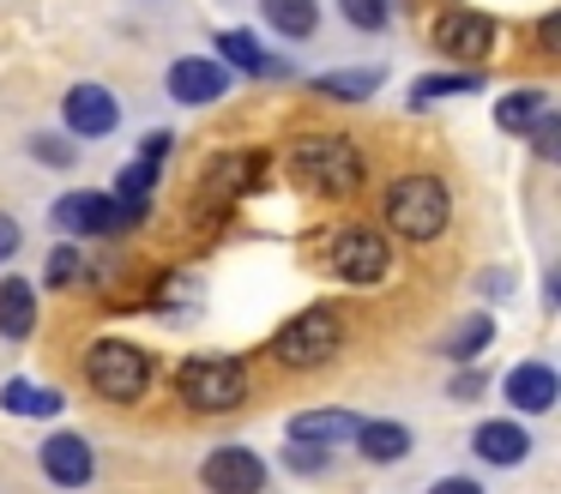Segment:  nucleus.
I'll return each mask as SVG.
<instances>
[{
	"instance_id": "1",
	"label": "nucleus",
	"mask_w": 561,
	"mask_h": 494,
	"mask_svg": "<svg viewBox=\"0 0 561 494\" xmlns=\"http://www.w3.org/2000/svg\"><path fill=\"white\" fill-rule=\"evenodd\" d=\"M290 163L320 199H351V193H363V181H368V157L356 151L351 139H339V133H308V139H296Z\"/></svg>"
},
{
	"instance_id": "2",
	"label": "nucleus",
	"mask_w": 561,
	"mask_h": 494,
	"mask_svg": "<svg viewBox=\"0 0 561 494\" xmlns=\"http://www.w3.org/2000/svg\"><path fill=\"white\" fill-rule=\"evenodd\" d=\"M380 217L404 241H435L453 223V193L440 175H399L387 187V199H380Z\"/></svg>"
},
{
	"instance_id": "3",
	"label": "nucleus",
	"mask_w": 561,
	"mask_h": 494,
	"mask_svg": "<svg viewBox=\"0 0 561 494\" xmlns=\"http://www.w3.org/2000/svg\"><path fill=\"white\" fill-rule=\"evenodd\" d=\"M85 380L110 404H139L151 386V356L139 344H127V337H98L85 349Z\"/></svg>"
},
{
	"instance_id": "4",
	"label": "nucleus",
	"mask_w": 561,
	"mask_h": 494,
	"mask_svg": "<svg viewBox=\"0 0 561 494\" xmlns=\"http://www.w3.org/2000/svg\"><path fill=\"white\" fill-rule=\"evenodd\" d=\"M175 392L187 410L218 416V410H242L248 404V368L236 356H187L175 374Z\"/></svg>"
},
{
	"instance_id": "5",
	"label": "nucleus",
	"mask_w": 561,
	"mask_h": 494,
	"mask_svg": "<svg viewBox=\"0 0 561 494\" xmlns=\"http://www.w3.org/2000/svg\"><path fill=\"white\" fill-rule=\"evenodd\" d=\"M339 344H344V320H339L332 301L290 313V320L272 332V356H278L284 368H320V361L339 356Z\"/></svg>"
},
{
	"instance_id": "6",
	"label": "nucleus",
	"mask_w": 561,
	"mask_h": 494,
	"mask_svg": "<svg viewBox=\"0 0 561 494\" xmlns=\"http://www.w3.org/2000/svg\"><path fill=\"white\" fill-rule=\"evenodd\" d=\"M327 260H332V272H339L344 284H380V277L392 272L387 235H380V229H368V223L339 229V235H332V248H327Z\"/></svg>"
},
{
	"instance_id": "7",
	"label": "nucleus",
	"mask_w": 561,
	"mask_h": 494,
	"mask_svg": "<svg viewBox=\"0 0 561 494\" xmlns=\"http://www.w3.org/2000/svg\"><path fill=\"white\" fill-rule=\"evenodd\" d=\"M435 48L447 60H459V67H477V60L489 55V48H495V19H489V12H477V7H447L435 19Z\"/></svg>"
},
{
	"instance_id": "8",
	"label": "nucleus",
	"mask_w": 561,
	"mask_h": 494,
	"mask_svg": "<svg viewBox=\"0 0 561 494\" xmlns=\"http://www.w3.org/2000/svg\"><path fill=\"white\" fill-rule=\"evenodd\" d=\"M199 482H206V494H260L266 489V458L248 452V446H218L199 464Z\"/></svg>"
},
{
	"instance_id": "9",
	"label": "nucleus",
	"mask_w": 561,
	"mask_h": 494,
	"mask_svg": "<svg viewBox=\"0 0 561 494\" xmlns=\"http://www.w3.org/2000/svg\"><path fill=\"white\" fill-rule=\"evenodd\" d=\"M272 181V157L266 151H224L218 163L206 169V199H242V193H260Z\"/></svg>"
},
{
	"instance_id": "10",
	"label": "nucleus",
	"mask_w": 561,
	"mask_h": 494,
	"mask_svg": "<svg viewBox=\"0 0 561 494\" xmlns=\"http://www.w3.org/2000/svg\"><path fill=\"white\" fill-rule=\"evenodd\" d=\"M37 464L55 489H85V482L98 476V452H91L85 434H49V440L37 446Z\"/></svg>"
},
{
	"instance_id": "11",
	"label": "nucleus",
	"mask_w": 561,
	"mask_h": 494,
	"mask_svg": "<svg viewBox=\"0 0 561 494\" xmlns=\"http://www.w3.org/2000/svg\"><path fill=\"white\" fill-rule=\"evenodd\" d=\"M61 120L73 139H110L115 127H122V103H115L103 84H73L61 103Z\"/></svg>"
},
{
	"instance_id": "12",
	"label": "nucleus",
	"mask_w": 561,
	"mask_h": 494,
	"mask_svg": "<svg viewBox=\"0 0 561 494\" xmlns=\"http://www.w3.org/2000/svg\"><path fill=\"white\" fill-rule=\"evenodd\" d=\"M163 91H170L175 103H187V108L218 103V96L230 91V67H218L211 55H182L170 72H163Z\"/></svg>"
},
{
	"instance_id": "13",
	"label": "nucleus",
	"mask_w": 561,
	"mask_h": 494,
	"mask_svg": "<svg viewBox=\"0 0 561 494\" xmlns=\"http://www.w3.org/2000/svg\"><path fill=\"white\" fill-rule=\"evenodd\" d=\"M55 223H61L67 235H79V241L115 235V199H110V193H91V187L61 193V199H55Z\"/></svg>"
},
{
	"instance_id": "14",
	"label": "nucleus",
	"mask_w": 561,
	"mask_h": 494,
	"mask_svg": "<svg viewBox=\"0 0 561 494\" xmlns=\"http://www.w3.org/2000/svg\"><path fill=\"white\" fill-rule=\"evenodd\" d=\"M501 392H507L513 410H525V416H543V410H556L561 380H556V368H549V361H519V368L501 380Z\"/></svg>"
},
{
	"instance_id": "15",
	"label": "nucleus",
	"mask_w": 561,
	"mask_h": 494,
	"mask_svg": "<svg viewBox=\"0 0 561 494\" xmlns=\"http://www.w3.org/2000/svg\"><path fill=\"white\" fill-rule=\"evenodd\" d=\"M471 452L483 458V464H501V470H513V464H525V458H531V434H525L513 416H489V422H477V434H471Z\"/></svg>"
},
{
	"instance_id": "16",
	"label": "nucleus",
	"mask_w": 561,
	"mask_h": 494,
	"mask_svg": "<svg viewBox=\"0 0 561 494\" xmlns=\"http://www.w3.org/2000/svg\"><path fill=\"white\" fill-rule=\"evenodd\" d=\"M218 67H236L248 72V79H290V60L284 55H266V48L254 43L248 31H218Z\"/></svg>"
},
{
	"instance_id": "17",
	"label": "nucleus",
	"mask_w": 561,
	"mask_h": 494,
	"mask_svg": "<svg viewBox=\"0 0 561 494\" xmlns=\"http://www.w3.org/2000/svg\"><path fill=\"white\" fill-rule=\"evenodd\" d=\"M37 332V289L31 277H0V337H31Z\"/></svg>"
},
{
	"instance_id": "18",
	"label": "nucleus",
	"mask_w": 561,
	"mask_h": 494,
	"mask_svg": "<svg viewBox=\"0 0 561 494\" xmlns=\"http://www.w3.org/2000/svg\"><path fill=\"white\" fill-rule=\"evenodd\" d=\"M351 440L368 464H399V458L411 452V428H404V422H356Z\"/></svg>"
},
{
	"instance_id": "19",
	"label": "nucleus",
	"mask_w": 561,
	"mask_h": 494,
	"mask_svg": "<svg viewBox=\"0 0 561 494\" xmlns=\"http://www.w3.org/2000/svg\"><path fill=\"white\" fill-rule=\"evenodd\" d=\"M356 422H363V416H351V410H302V416H290V440L339 446V440H351V434H356Z\"/></svg>"
},
{
	"instance_id": "20",
	"label": "nucleus",
	"mask_w": 561,
	"mask_h": 494,
	"mask_svg": "<svg viewBox=\"0 0 561 494\" xmlns=\"http://www.w3.org/2000/svg\"><path fill=\"white\" fill-rule=\"evenodd\" d=\"M61 404L67 398L43 380H7L0 386V410H7V416H61Z\"/></svg>"
},
{
	"instance_id": "21",
	"label": "nucleus",
	"mask_w": 561,
	"mask_h": 494,
	"mask_svg": "<svg viewBox=\"0 0 561 494\" xmlns=\"http://www.w3.org/2000/svg\"><path fill=\"white\" fill-rule=\"evenodd\" d=\"M380 79H387L380 67H351V72H320L308 91H314V96H339V103H363V96L380 91Z\"/></svg>"
},
{
	"instance_id": "22",
	"label": "nucleus",
	"mask_w": 561,
	"mask_h": 494,
	"mask_svg": "<svg viewBox=\"0 0 561 494\" xmlns=\"http://www.w3.org/2000/svg\"><path fill=\"white\" fill-rule=\"evenodd\" d=\"M471 91H483V72H477V67H459V72H428V79H416V84H411V108L435 103V96H471Z\"/></svg>"
},
{
	"instance_id": "23",
	"label": "nucleus",
	"mask_w": 561,
	"mask_h": 494,
	"mask_svg": "<svg viewBox=\"0 0 561 494\" xmlns=\"http://www.w3.org/2000/svg\"><path fill=\"white\" fill-rule=\"evenodd\" d=\"M543 115H549V96L543 91H513V96H501V103H495V127L501 133H531Z\"/></svg>"
},
{
	"instance_id": "24",
	"label": "nucleus",
	"mask_w": 561,
	"mask_h": 494,
	"mask_svg": "<svg viewBox=\"0 0 561 494\" xmlns=\"http://www.w3.org/2000/svg\"><path fill=\"white\" fill-rule=\"evenodd\" d=\"M489 337H495V320H489V313H465V320L447 332V344H440V356H453V361H471V356H483V349H489Z\"/></svg>"
},
{
	"instance_id": "25",
	"label": "nucleus",
	"mask_w": 561,
	"mask_h": 494,
	"mask_svg": "<svg viewBox=\"0 0 561 494\" xmlns=\"http://www.w3.org/2000/svg\"><path fill=\"white\" fill-rule=\"evenodd\" d=\"M260 12H266L272 31H284V36H308V31H314V19H320L314 0H260Z\"/></svg>"
},
{
	"instance_id": "26",
	"label": "nucleus",
	"mask_w": 561,
	"mask_h": 494,
	"mask_svg": "<svg viewBox=\"0 0 561 494\" xmlns=\"http://www.w3.org/2000/svg\"><path fill=\"white\" fill-rule=\"evenodd\" d=\"M43 277H49L55 289H79L91 277V265H85V253H79L73 241H61V248L49 253V272H43Z\"/></svg>"
},
{
	"instance_id": "27",
	"label": "nucleus",
	"mask_w": 561,
	"mask_h": 494,
	"mask_svg": "<svg viewBox=\"0 0 561 494\" xmlns=\"http://www.w3.org/2000/svg\"><path fill=\"white\" fill-rule=\"evenodd\" d=\"M151 187H158V163H122V175H115V199H151Z\"/></svg>"
},
{
	"instance_id": "28",
	"label": "nucleus",
	"mask_w": 561,
	"mask_h": 494,
	"mask_svg": "<svg viewBox=\"0 0 561 494\" xmlns=\"http://www.w3.org/2000/svg\"><path fill=\"white\" fill-rule=\"evenodd\" d=\"M339 12L356 31H387L392 24V0H339Z\"/></svg>"
},
{
	"instance_id": "29",
	"label": "nucleus",
	"mask_w": 561,
	"mask_h": 494,
	"mask_svg": "<svg viewBox=\"0 0 561 494\" xmlns=\"http://www.w3.org/2000/svg\"><path fill=\"white\" fill-rule=\"evenodd\" d=\"M31 157L43 169H73V139H61V133H31Z\"/></svg>"
},
{
	"instance_id": "30",
	"label": "nucleus",
	"mask_w": 561,
	"mask_h": 494,
	"mask_svg": "<svg viewBox=\"0 0 561 494\" xmlns=\"http://www.w3.org/2000/svg\"><path fill=\"white\" fill-rule=\"evenodd\" d=\"M332 458H327V446H308V440H290L284 446V470H296V476H320Z\"/></svg>"
},
{
	"instance_id": "31",
	"label": "nucleus",
	"mask_w": 561,
	"mask_h": 494,
	"mask_svg": "<svg viewBox=\"0 0 561 494\" xmlns=\"http://www.w3.org/2000/svg\"><path fill=\"white\" fill-rule=\"evenodd\" d=\"M531 145H537V157H543V163H556V151H561V115H543L531 127Z\"/></svg>"
},
{
	"instance_id": "32",
	"label": "nucleus",
	"mask_w": 561,
	"mask_h": 494,
	"mask_svg": "<svg viewBox=\"0 0 561 494\" xmlns=\"http://www.w3.org/2000/svg\"><path fill=\"white\" fill-rule=\"evenodd\" d=\"M447 392H453V398H459V404H471V398H477V392H483V374H477V368H465V374H453V386H447Z\"/></svg>"
},
{
	"instance_id": "33",
	"label": "nucleus",
	"mask_w": 561,
	"mask_h": 494,
	"mask_svg": "<svg viewBox=\"0 0 561 494\" xmlns=\"http://www.w3.org/2000/svg\"><path fill=\"white\" fill-rule=\"evenodd\" d=\"M428 494H483V482L477 476H440V482H428Z\"/></svg>"
},
{
	"instance_id": "34",
	"label": "nucleus",
	"mask_w": 561,
	"mask_h": 494,
	"mask_svg": "<svg viewBox=\"0 0 561 494\" xmlns=\"http://www.w3.org/2000/svg\"><path fill=\"white\" fill-rule=\"evenodd\" d=\"M170 145H175L170 133H151V139L139 145V163H158V169H163V157H170Z\"/></svg>"
},
{
	"instance_id": "35",
	"label": "nucleus",
	"mask_w": 561,
	"mask_h": 494,
	"mask_svg": "<svg viewBox=\"0 0 561 494\" xmlns=\"http://www.w3.org/2000/svg\"><path fill=\"white\" fill-rule=\"evenodd\" d=\"M13 253H19V223H13L7 211H0V265L13 260Z\"/></svg>"
},
{
	"instance_id": "36",
	"label": "nucleus",
	"mask_w": 561,
	"mask_h": 494,
	"mask_svg": "<svg viewBox=\"0 0 561 494\" xmlns=\"http://www.w3.org/2000/svg\"><path fill=\"white\" fill-rule=\"evenodd\" d=\"M543 48H561V19H556V12L543 19Z\"/></svg>"
}]
</instances>
